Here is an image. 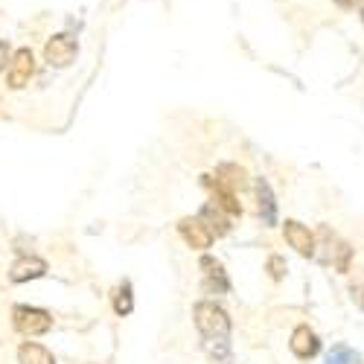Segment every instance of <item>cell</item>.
<instances>
[{"instance_id":"cell-1","label":"cell","mask_w":364,"mask_h":364,"mask_svg":"<svg viewBox=\"0 0 364 364\" xmlns=\"http://www.w3.org/2000/svg\"><path fill=\"white\" fill-rule=\"evenodd\" d=\"M196 329L201 332L204 341H216V338H230V318L228 312L213 300H201L193 309Z\"/></svg>"},{"instance_id":"cell-2","label":"cell","mask_w":364,"mask_h":364,"mask_svg":"<svg viewBox=\"0 0 364 364\" xmlns=\"http://www.w3.org/2000/svg\"><path fill=\"white\" fill-rule=\"evenodd\" d=\"M12 326L26 338H36V336H44V332L53 329V315L44 312V309H36V306H15L12 309Z\"/></svg>"},{"instance_id":"cell-3","label":"cell","mask_w":364,"mask_h":364,"mask_svg":"<svg viewBox=\"0 0 364 364\" xmlns=\"http://www.w3.org/2000/svg\"><path fill=\"white\" fill-rule=\"evenodd\" d=\"M36 73V55L29 47H21L12 53V62H9V70H6V85L12 90H21L29 85V79H33Z\"/></svg>"},{"instance_id":"cell-4","label":"cell","mask_w":364,"mask_h":364,"mask_svg":"<svg viewBox=\"0 0 364 364\" xmlns=\"http://www.w3.org/2000/svg\"><path fill=\"white\" fill-rule=\"evenodd\" d=\"M76 53H79V47L70 36H53L44 47V62L50 68H68V65H73Z\"/></svg>"},{"instance_id":"cell-5","label":"cell","mask_w":364,"mask_h":364,"mask_svg":"<svg viewBox=\"0 0 364 364\" xmlns=\"http://www.w3.org/2000/svg\"><path fill=\"white\" fill-rule=\"evenodd\" d=\"M204 184L207 187L228 190V193H236V190H242V187L248 184V172L242 169V166H236V164H222L216 169V181H213V175H204Z\"/></svg>"},{"instance_id":"cell-6","label":"cell","mask_w":364,"mask_h":364,"mask_svg":"<svg viewBox=\"0 0 364 364\" xmlns=\"http://www.w3.org/2000/svg\"><path fill=\"white\" fill-rule=\"evenodd\" d=\"M178 233L184 236V242L193 251H207L210 245H213V233H210V228L198 216L196 219H181L178 222Z\"/></svg>"},{"instance_id":"cell-7","label":"cell","mask_w":364,"mask_h":364,"mask_svg":"<svg viewBox=\"0 0 364 364\" xmlns=\"http://www.w3.org/2000/svg\"><path fill=\"white\" fill-rule=\"evenodd\" d=\"M283 233H286V242H289V245H291L300 257H312V254H315V236H312V230H309L306 225L289 219V222L283 225Z\"/></svg>"},{"instance_id":"cell-8","label":"cell","mask_w":364,"mask_h":364,"mask_svg":"<svg viewBox=\"0 0 364 364\" xmlns=\"http://www.w3.org/2000/svg\"><path fill=\"white\" fill-rule=\"evenodd\" d=\"M257 210H259V219L265 228H274L277 225V201H274V193H271V184L265 178H257Z\"/></svg>"},{"instance_id":"cell-9","label":"cell","mask_w":364,"mask_h":364,"mask_svg":"<svg viewBox=\"0 0 364 364\" xmlns=\"http://www.w3.org/2000/svg\"><path fill=\"white\" fill-rule=\"evenodd\" d=\"M289 347H291V353L297 358H315L321 353V341H318V336L309 326H297L291 332V338H289Z\"/></svg>"},{"instance_id":"cell-10","label":"cell","mask_w":364,"mask_h":364,"mask_svg":"<svg viewBox=\"0 0 364 364\" xmlns=\"http://www.w3.org/2000/svg\"><path fill=\"white\" fill-rule=\"evenodd\" d=\"M47 274V262L41 257H21L9 268V280L12 283H26V280H38Z\"/></svg>"},{"instance_id":"cell-11","label":"cell","mask_w":364,"mask_h":364,"mask_svg":"<svg viewBox=\"0 0 364 364\" xmlns=\"http://www.w3.org/2000/svg\"><path fill=\"white\" fill-rule=\"evenodd\" d=\"M198 219H201V222L210 228V233H213V236H225V233L230 230V219H233V216H228L225 210H222V207H219L213 198H210V201L201 207Z\"/></svg>"},{"instance_id":"cell-12","label":"cell","mask_w":364,"mask_h":364,"mask_svg":"<svg viewBox=\"0 0 364 364\" xmlns=\"http://www.w3.org/2000/svg\"><path fill=\"white\" fill-rule=\"evenodd\" d=\"M201 268H204V286L207 289H219V291H228L230 289V283H228V277H225V268H222V262L219 259H213V257H201Z\"/></svg>"},{"instance_id":"cell-13","label":"cell","mask_w":364,"mask_h":364,"mask_svg":"<svg viewBox=\"0 0 364 364\" xmlns=\"http://www.w3.org/2000/svg\"><path fill=\"white\" fill-rule=\"evenodd\" d=\"M18 364H55V358L47 347H41L36 341H26L18 350Z\"/></svg>"},{"instance_id":"cell-14","label":"cell","mask_w":364,"mask_h":364,"mask_svg":"<svg viewBox=\"0 0 364 364\" xmlns=\"http://www.w3.org/2000/svg\"><path fill=\"white\" fill-rule=\"evenodd\" d=\"M210 198H213L228 216H233V219H236V216H242V204L236 201V193H228V190L213 187V196H210Z\"/></svg>"},{"instance_id":"cell-15","label":"cell","mask_w":364,"mask_h":364,"mask_svg":"<svg viewBox=\"0 0 364 364\" xmlns=\"http://www.w3.org/2000/svg\"><path fill=\"white\" fill-rule=\"evenodd\" d=\"M326 364H361V355L350 350L347 344H336L326 355Z\"/></svg>"},{"instance_id":"cell-16","label":"cell","mask_w":364,"mask_h":364,"mask_svg":"<svg viewBox=\"0 0 364 364\" xmlns=\"http://www.w3.org/2000/svg\"><path fill=\"white\" fill-rule=\"evenodd\" d=\"M134 309V300H132V283H123L114 294V312L117 315H129Z\"/></svg>"},{"instance_id":"cell-17","label":"cell","mask_w":364,"mask_h":364,"mask_svg":"<svg viewBox=\"0 0 364 364\" xmlns=\"http://www.w3.org/2000/svg\"><path fill=\"white\" fill-rule=\"evenodd\" d=\"M268 274H271V280H283L286 277V271H289V265H286V259L280 257V254H274V257H268Z\"/></svg>"},{"instance_id":"cell-18","label":"cell","mask_w":364,"mask_h":364,"mask_svg":"<svg viewBox=\"0 0 364 364\" xmlns=\"http://www.w3.org/2000/svg\"><path fill=\"white\" fill-rule=\"evenodd\" d=\"M9 62H12V50L6 41H0V73L9 70Z\"/></svg>"},{"instance_id":"cell-19","label":"cell","mask_w":364,"mask_h":364,"mask_svg":"<svg viewBox=\"0 0 364 364\" xmlns=\"http://www.w3.org/2000/svg\"><path fill=\"white\" fill-rule=\"evenodd\" d=\"M338 6H344V9H355V6H361L364 0H336Z\"/></svg>"},{"instance_id":"cell-20","label":"cell","mask_w":364,"mask_h":364,"mask_svg":"<svg viewBox=\"0 0 364 364\" xmlns=\"http://www.w3.org/2000/svg\"><path fill=\"white\" fill-rule=\"evenodd\" d=\"M361 306H364V291H361Z\"/></svg>"},{"instance_id":"cell-21","label":"cell","mask_w":364,"mask_h":364,"mask_svg":"<svg viewBox=\"0 0 364 364\" xmlns=\"http://www.w3.org/2000/svg\"><path fill=\"white\" fill-rule=\"evenodd\" d=\"M361 21H364V9H361Z\"/></svg>"}]
</instances>
